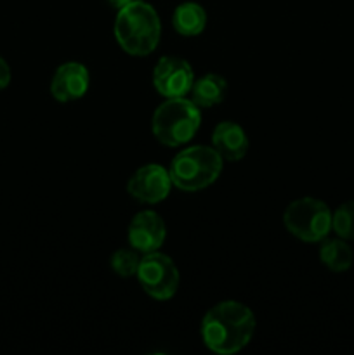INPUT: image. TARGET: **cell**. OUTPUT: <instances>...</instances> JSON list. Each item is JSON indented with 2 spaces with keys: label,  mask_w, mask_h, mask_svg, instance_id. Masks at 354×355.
<instances>
[{
  "label": "cell",
  "mask_w": 354,
  "mask_h": 355,
  "mask_svg": "<svg viewBox=\"0 0 354 355\" xmlns=\"http://www.w3.org/2000/svg\"><path fill=\"white\" fill-rule=\"evenodd\" d=\"M111 269L117 276L120 277H134L137 276V269H139V263H141V257L137 255L134 248L127 250V248H121L117 250V252L111 255Z\"/></svg>",
  "instance_id": "2e32d148"
},
{
  "label": "cell",
  "mask_w": 354,
  "mask_h": 355,
  "mask_svg": "<svg viewBox=\"0 0 354 355\" xmlns=\"http://www.w3.org/2000/svg\"><path fill=\"white\" fill-rule=\"evenodd\" d=\"M113 31L121 51L134 58H144L158 47L162 23L151 3L134 0L118 10Z\"/></svg>",
  "instance_id": "7a4b0ae2"
},
{
  "label": "cell",
  "mask_w": 354,
  "mask_h": 355,
  "mask_svg": "<svg viewBox=\"0 0 354 355\" xmlns=\"http://www.w3.org/2000/svg\"><path fill=\"white\" fill-rule=\"evenodd\" d=\"M189 94L191 101L200 110H208V107L217 106L226 99V96H228V82L222 75L207 73V75L194 80Z\"/></svg>",
  "instance_id": "7c38bea8"
},
{
  "label": "cell",
  "mask_w": 354,
  "mask_h": 355,
  "mask_svg": "<svg viewBox=\"0 0 354 355\" xmlns=\"http://www.w3.org/2000/svg\"><path fill=\"white\" fill-rule=\"evenodd\" d=\"M332 231L346 241L354 239V201L342 203L332 214Z\"/></svg>",
  "instance_id": "9a60e30c"
},
{
  "label": "cell",
  "mask_w": 354,
  "mask_h": 355,
  "mask_svg": "<svg viewBox=\"0 0 354 355\" xmlns=\"http://www.w3.org/2000/svg\"><path fill=\"white\" fill-rule=\"evenodd\" d=\"M201 125V110L187 97L165 99L153 113L151 130L160 144L179 148L196 135Z\"/></svg>",
  "instance_id": "277c9868"
},
{
  "label": "cell",
  "mask_w": 354,
  "mask_h": 355,
  "mask_svg": "<svg viewBox=\"0 0 354 355\" xmlns=\"http://www.w3.org/2000/svg\"><path fill=\"white\" fill-rule=\"evenodd\" d=\"M201 340L219 355H231L245 349L255 333L252 309L236 300H224L208 309L201 319Z\"/></svg>",
  "instance_id": "6da1fadb"
},
{
  "label": "cell",
  "mask_w": 354,
  "mask_h": 355,
  "mask_svg": "<svg viewBox=\"0 0 354 355\" xmlns=\"http://www.w3.org/2000/svg\"><path fill=\"white\" fill-rule=\"evenodd\" d=\"M167 239L165 220L156 211L144 210L134 215L128 225V243L139 253L158 252Z\"/></svg>",
  "instance_id": "9c48e42d"
},
{
  "label": "cell",
  "mask_w": 354,
  "mask_h": 355,
  "mask_svg": "<svg viewBox=\"0 0 354 355\" xmlns=\"http://www.w3.org/2000/svg\"><path fill=\"white\" fill-rule=\"evenodd\" d=\"M212 148L228 162H239L248 153L250 141L242 125L235 121H221L212 134Z\"/></svg>",
  "instance_id": "8fae6325"
},
{
  "label": "cell",
  "mask_w": 354,
  "mask_h": 355,
  "mask_svg": "<svg viewBox=\"0 0 354 355\" xmlns=\"http://www.w3.org/2000/svg\"><path fill=\"white\" fill-rule=\"evenodd\" d=\"M90 73L83 62H62L51 80V94L59 103H73L89 92Z\"/></svg>",
  "instance_id": "30bf717a"
},
{
  "label": "cell",
  "mask_w": 354,
  "mask_h": 355,
  "mask_svg": "<svg viewBox=\"0 0 354 355\" xmlns=\"http://www.w3.org/2000/svg\"><path fill=\"white\" fill-rule=\"evenodd\" d=\"M137 279L142 290L158 302H167L177 293L180 274L174 260L160 252L144 253L137 269Z\"/></svg>",
  "instance_id": "8992f818"
},
{
  "label": "cell",
  "mask_w": 354,
  "mask_h": 355,
  "mask_svg": "<svg viewBox=\"0 0 354 355\" xmlns=\"http://www.w3.org/2000/svg\"><path fill=\"white\" fill-rule=\"evenodd\" d=\"M172 186L169 168L158 163H148L132 173L127 182V191L139 203L156 205L169 198Z\"/></svg>",
  "instance_id": "ba28073f"
},
{
  "label": "cell",
  "mask_w": 354,
  "mask_h": 355,
  "mask_svg": "<svg viewBox=\"0 0 354 355\" xmlns=\"http://www.w3.org/2000/svg\"><path fill=\"white\" fill-rule=\"evenodd\" d=\"M332 214L328 205L318 198H298L283 214L285 229L305 243H321L332 231Z\"/></svg>",
  "instance_id": "5b68a950"
},
{
  "label": "cell",
  "mask_w": 354,
  "mask_h": 355,
  "mask_svg": "<svg viewBox=\"0 0 354 355\" xmlns=\"http://www.w3.org/2000/svg\"><path fill=\"white\" fill-rule=\"evenodd\" d=\"M319 260L326 269L332 272H346L351 269L354 260L353 248L347 245L346 239L342 238H333L330 239L326 236L319 246Z\"/></svg>",
  "instance_id": "5bb4252c"
},
{
  "label": "cell",
  "mask_w": 354,
  "mask_h": 355,
  "mask_svg": "<svg viewBox=\"0 0 354 355\" xmlns=\"http://www.w3.org/2000/svg\"><path fill=\"white\" fill-rule=\"evenodd\" d=\"M207 10L196 2H184L172 14V26L183 37H196L207 28Z\"/></svg>",
  "instance_id": "4fadbf2b"
},
{
  "label": "cell",
  "mask_w": 354,
  "mask_h": 355,
  "mask_svg": "<svg viewBox=\"0 0 354 355\" xmlns=\"http://www.w3.org/2000/svg\"><path fill=\"white\" fill-rule=\"evenodd\" d=\"M10 80H12V73H10L9 64H7L6 59L0 55V92H2L3 89H7V87H9Z\"/></svg>",
  "instance_id": "e0dca14e"
},
{
  "label": "cell",
  "mask_w": 354,
  "mask_h": 355,
  "mask_svg": "<svg viewBox=\"0 0 354 355\" xmlns=\"http://www.w3.org/2000/svg\"><path fill=\"white\" fill-rule=\"evenodd\" d=\"M106 2L110 3L111 7H115L117 10H120V9H124L125 6H128L130 2H134V0H106Z\"/></svg>",
  "instance_id": "ac0fdd59"
},
{
  "label": "cell",
  "mask_w": 354,
  "mask_h": 355,
  "mask_svg": "<svg viewBox=\"0 0 354 355\" xmlns=\"http://www.w3.org/2000/svg\"><path fill=\"white\" fill-rule=\"evenodd\" d=\"M222 156L210 146H191L177 153L170 163V179L183 193H198L210 187L222 173Z\"/></svg>",
  "instance_id": "3957f363"
},
{
  "label": "cell",
  "mask_w": 354,
  "mask_h": 355,
  "mask_svg": "<svg viewBox=\"0 0 354 355\" xmlns=\"http://www.w3.org/2000/svg\"><path fill=\"white\" fill-rule=\"evenodd\" d=\"M194 80L196 78L189 62L177 55H163L153 69V85L165 99L186 97Z\"/></svg>",
  "instance_id": "52a82bcc"
}]
</instances>
